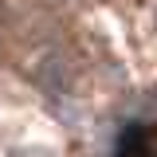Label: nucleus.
Returning a JSON list of instances; mask_svg holds the SVG:
<instances>
[{"label": "nucleus", "instance_id": "f257e3e1", "mask_svg": "<svg viewBox=\"0 0 157 157\" xmlns=\"http://www.w3.org/2000/svg\"><path fill=\"white\" fill-rule=\"evenodd\" d=\"M118 157H157V126L130 122L118 137Z\"/></svg>", "mask_w": 157, "mask_h": 157}]
</instances>
